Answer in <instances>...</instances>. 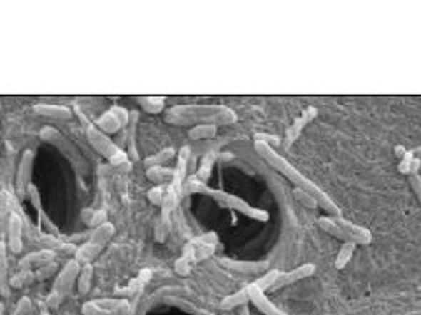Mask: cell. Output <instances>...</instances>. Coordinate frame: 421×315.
Segmentation results:
<instances>
[{
  "label": "cell",
  "instance_id": "cell-22",
  "mask_svg": "<svg viewBox=\"0 0 421 315\" xmlns=\"http://www.w3.org/2000/svg\"><path fill=\"white\" fill-rule=\"evenodd\" d=\"M11 279H9V263H7V245L0 240V294L9 296Z\"/></svg>",
  "mask_w": 421,
  "mask_h": 315
},
{
  "label": "cell",
  "instance_id": "cell-23",
  "mask_svg": "<svg viewBox=\"0 0 421 315\" xmlns=\"http://www.w3.org/2000/svg\"><path fill=\"white\" fill-rule=\"evenodd\" d=\"M250 303V291H248V286L244 287V289L237 291V293H233L230 296H227V298L221 299L220 306L223 310H235L239 309V306H244Z\"/></svg>",
  "mask_w": 421,
  "mask_h": 315
},
{
  "label": "cell",
  "instance_id": "cell-2",
  "mask_svg": "<svg viewBox=\"0 0 421 315\" xmlns=\"http://www.w3.org/2000/svg\"><path fill=\"white\" fill-rule=\"evenodd\" d=\"M166 121L174 126H198V125H232L237 121V114L225 105H176L167 109Z\"/></svg>",
  "mask_w": 421,
  "mask_h": 315
},
{
  "label": "cell",
  "instance_id": "cell-29",
  "mask_svg": "<svg viewBox=\"0 0 421 315\" xmlns=\"http://www.w3.org/2000/svg\"><path fill=\"white\" fill-rule=\"evenodd\" d=\"M279 275H281V272L279 270H267L265 274H263L262 277H258V279H256L253 284H255L260 291H263V293H265V291L273 289V286L275 284V280L279 279Z\"/></svg>",
  "mask_w": 421,
  "mask_h": 315
},
{
  "label": "cell",
  "instance_id": "cell-13",
  "mask_svg": "<svg viewBox=\"0 0 421 315\" xmlns=\"http://www.w3.org/2000/svg\"><path fill=\"white\" fill-rule=\"evenodd\" d=\"M315 272H316L315 263L300 264V267H297L292 272H286V274H283L281 272V275H279V279L275 280V284L270 291H278V289H281V287L290 286V284L298 282V280H304V279H308V277H313L315 275Z\"/></svg>",
  "mask_w": 421,
  "mask_h": 315
},
{
  "label": "cell",
  "instance_id": "cell-38",
  "mask_svg": "<svg viewBox=\"0 0 421 315\" xmlns=\"http://www.w3.org/2000/svg\"><path fill=\"white\" fill-rule=\"evenodd\" d=\"M255 140H262V142H265L267 145H270V148H273V145H275V144H279V138H275L274 135H256V138Z\"/></svg>",
  "mask_w": 421,
  "mask_h": 315
},
{
  "label": "cell",
  "instance_id": "cell-8",
  "mask_svg": "<svg viewBox=\"0 0 421 315\" xmlns=\"http://www.w3.org/2000/svg\"><path fill=\"white\" fill-rule=\"evenodd\" d=\"M128 309V301L123 298H102L84 303L81 312L83 315H126Z\"/></svg>",
  "mask_w": 421,
  "mask_h": 315
},
{
  "label": "cell",
  "instance_id": "cell-1",
  "mask_svg": "<svg viewBox=\"0 0 421 315\" xmlns=\"http://www.w3.org/2000/svg\"><path fill=\"white\" fill-rule=\"evenodd\" d=\"M255 151L258 153V156L262 158V160L267 161V165H270L274 170L281 172V174L285 175L290 182H293L298 190L311 195L318 202V205L323 207L332 217H343V210H340V207H337L334 200L328 197L327 193H323V190H320V187H318L315 182H311L305 175H302L286 158H283L278 151H274V148H270V145H267L265 142L262 140H255Z\"/></svg>",
  "mask_w": 421,
  "mask_h": 315
},
{
  "label": "cell",
  "instance_id": "cell-5",
  "mask_svg": "<svg viewBox=\"0 0 421 315\" xmlns=\"http://www.w3.org/2000/svg\"><path fill=\"white\" fill-rule=\"evenodd\" d=\"M81 267L83 264H79L76 259L67 261V263L64 264V268L59 272L55 282H53L51 293H49L48 299H46V305H48L49 309H59V306L62 305L64 299L67 298L69 293L72 291V287H74L76 280H78L79 277V272H81Z\"/></svg>",
  "mask_w": 421,
  "mask_h": 315
},
{
  "label": "cell",
  "instance_id": "cell-17",
  "mask_svg": "<svg viewBox=\"0 0 421 315\" xmlns=\"http://www.w3.org/2000/svg\"><path fill=\"white\" fill-rule=\"evenodd\" d=\"M21 233H23L21 217L18 216L16 212H13L9 217V249L14 252V254H18V252L23 251Z\"/></svg>",
  "mask_w": 421,
  "mask_h": 315
},
{
  "label": "cell",
  "instance_id": "cell-34",
  "mask_svg": "<svg viewBox=\"0 0 421 315\" xmlns=\"http://www.w3.org/2000/svg\"><path fill=\"white\" fill-rule=\"evenodd\" d=\"M168 303H178V306H181V309H186L190 314L193 315H216L213 312H208V310H202V309H195V306H191L190 303L186 301H181V299H167Z\"/></svg>",
  "mask_w": 421,
  "mask_h": 315
},
{
  "label": "cell",
  "instance_id": "cell-12",
  "mask_svg": "<svg viewBox=\"0 0 421 315\" xmlns=\"http://www.w3.org/2000/svg\"><path fill=\"white\" fill-rule=\"evenodd\" d=\"M334 222L340 229H343L344 233H346L348 238H350V242H353V244L369 245L370 242H372V233H370L367 228L353 224V222L346 221L344 217H334Z\"/></svg>",
  "mask_w": 421,
  "mask_h": 315
},
{
  "label": "cell",
  "instance_id": "cell-27",
  "mask_svg": "<svg viewBox=\"0 0 421 315\" xmlns=\"http://www.w3.org/2000/svg\"><path fill=\"white\" fill-rule=\"evenodd\" d=\"M355 249H357V244H353V242H344L343 247L339 249V252H337V257H335L334 264L337 270H343V268L350 263L351 257H353L355 254Z\"/></svg>",
  "mask_w": 421,
  "mask_h": 315
},
{
  "label": "cell",
  "instance_id": "cell-30",
  "mask_svg": "<svg viewBox=\"0 0 421 315\" xmlns=\"http://www.w3.org/2000/svg\"><path fill=\"white\" fill-rule=\"evenodd\" d=\"M216 132H218V126L198 125V126H193V128H190L188 137L191 138V140H202V138L216 137Z\"/></svg>",
  "mask_w": 421,
  "mask_h": 315
},
{
  "label": "cell",
  "instance_id": "cell-6",
  "mask_svg": "<svg viewBox=\"0 0 421 315\" xmlns=\"http://www.w3.org/2000/svg\"><path fill=\"white\" fill-rule=\"evenodd\" d=\"M116 233V228H114L111 222H104L98 228H95V232L91 233L90 240L86 244H83L81 247L76 249L74 259L78 261L79 264H90L91 261L95 259L102 252V249L106 247L111 242V238Z\"/></svg>",
  "mask_w": 421,
  "mask_h": 315
},
{
  "label": "cell",
  "instance_id": "cell-15",
  "mask_svg": "<svg viewBox=\"0 0 421 315\" xmlns=\"http://www.w3.org/2000/svg\"><path fill=\"white\" fill-rule=\"evenodd\" d=\"M248 291H250V301L263 315H288L286 312H283L281 309H278V306H275L274 303L267 298L265 293L260 291L255 284H250V286H248Z\"/></svg>",
  "mask_w": 421,
  "mask_h": 315
},
{
  "label": "cell",
  "instance_id": "cell-39",
  "mask_svg": "<svg viewBox=\"0 0 421 315\" xmlns=\"http://www.w3.org/2000/svg\"><path fill=\"white\" fill-rule=\"evenodd\" d=\"M405 153H407V151H405V149L402 148V145H397V148H395V155H397V156H402V158H404V156H405Z\"/></svg>",
  "mask_w": 421,
  "mask_h": 315
},
{
  "label": "cell",
  "instance_id": "cell-41",
  "mask_svg": "<svg viewBox=\"0 0 421 315\" xmlns=\"http://www.w3.org/2000/svg\"><path fill=\"white\" fill-rule=\"evenodd\" d=\"M0 315H4V305L0 303Z\"/></svg>",
  "mask_w": 421,
  "mask_h": 315
},
{
  "label": "cell",
  "instance_id": "cell-24",
  "mask_svg": "<svg viewBox=\"0 0 421 315\" xmlns=\"http://www.w3.org/2000/svg\"><path fill=\"white\" fill-rule=\"evenodd\" d=\"M216 158H218V153L216 151L208 153V155L202 158L201 168H198L197 174L191 175L190 179L198 180V182H204L206 184V180H208L210 177V170H213V165H214V161H216Z\"/></svg>",
  "mask_w": 421,
  "mask_h": 315
},
{
  "label": "cell",
  "instance_id": "cell-4",
  "mask_svg": "<svg viewBox=\"0 0 421 315\" xmlns=\"http://www.w3.org/2000/svg\"><path fill=\"white\" fill-rule=\"evenodd\" d=\"M39 135H41V140L55 145V148L62 153L65 160L72 165V168H74V172L78 174V177L86 179L88 175H90V167H88L86 158H84L83 153L79 151L78 145H76L72 140H69L62 132H59V130L53 128V126H44V128L41 130Z\"/></svg>",
  "mask_w": 421,
  "mask_h": 315
},
{
  "label": "cell",
  "instance_id": "cell-32",
  "mask_svg": "<svg viewBox=\"0 0 421 315\" xmlns=\"http://www.w3.org/2000/svg\"><path fill=\"white\" fill-rule=\"evenodd\" d=\"M163 195H166V186H155L148 191L149 202L155 203V205H158V207H162Z\"/></svg>",
  "mask_w": 421,
  "mask_h": 315
},
{
  "label": "cell",
  "instance_id": "cell-26",
  "mask_svg": "<svg viewBox=\"0 0 421 315\" xmlns=\"http://www.w3.org/2000/svg\"><path fill=\"white\" fill-rule=\"evenodd\" d=\"M137 103L146 110L148 114H160L166 109V98L163 97H141L137 98Z\"/></svg>",
  "mask_w": 421,
  "mask_h": 315
},
{
  "label": "cell",
  "instance_id": "cell-33",
  "mask_svg": "<svg viewBox=\"0 0 421 315\" xmlns=\"http://www.w3.org/2000/svg\"><path fill=\"white\" fill-rule=\"evenodd\" d=\"M295 198H297L298 202H300L304 207H309V209H316V207H318L316 200L313 198L311 195L305 193V191L298 190V187H297V190H295Z\"/></svg>",
  "mask_w": 421,
  "mask_h": 315
},
{
  "label": "cell",
  "instance_id": "cell-35",
  "mask_svg": "<svg viewBox=\"0 0 421 315\" xmlns=\"http://www.w3.org/2000/svg\"><path fill=\"white\" fill-rule=\"evenodd\" d=\"M412 160H415V156H412V151H407V153H405V156L402 158L400 163H399V172H400V174H405V175L411 174Z\"/></svg>",
  "mask_w": 421,
  "mask_h": 315
},
{
  "label": "cell",
  "instance_id": "cell-14",
  "mask_svg": "<svg viewBox=\"0 0 421 315\" xmlns=\"http://www.w3.org/2000/svg\"><path fill=\"white\" fill-rule=\"evenodd\" d=\"M218 263L228 268V270L239 272V274H265L267 268H269V263H265V261H235L221 257V259H218Z\"/></svg>",
  "mask_w": 421,
  "mask_h": 315
},
{
  "label": "cell",
  "instance_id": "cell-19",
  "mask_svg": "<svg viewBox=\"0 0 421 315\" xmlns=\"http://www.w3.org/2000/svg\"><path fill=\"white\" fill-rule=\"evenodd\" d=\"M55 259V252L48 251V249H41V251L32 252V254L25 256L20 261V268L23 270H29V268H42L44 264H49Z\"/></svg>",
  "mask_w": 421,
  "mask_h": 315
},
{
  "label": "cell",
  "instance_id": "cell-28",
  "mask_svg": "<svg viewBox=\"0 0 421 315\" xmlns=\"http://www.w3.org/2000/svg\"><path fill=\"white\" fill-rule=\"evenodd\" d=\"M174 156H176V151L172 148L162 149V151H158L156 155L148 156L146 160H144V165H146L148 168L149 167H163V165L168 163V161H171Z\"/></svg>",
  "mask_w": 421,
  "mask_h": 315
},
{
  "label": "cell",
  "instance_id": "cell-25",
  "mask_svg": "<svg viewBox=\"0 0 421 315\" xmlns=\"http://www.w3.org/2000/svg\"><path fill=\"white\" fill-rule=\"evenodd\" d=\"M146 175L151 182H156V186H163V182H172L174 170L166 167H149L146 170Z\"/></svg>",
  "mask_w": 421,
  "mask_h": 315
},
{
  "label": "cell",
  "instance_id": "cell-36",
  "mask_svg": "<svg viewBox=\"0 0 421 315\" xmlns=\"http://www.w3.org/2000/svg\"><path fill=\"white\" fill-rule=\"evenodd\" d=\"M409 186H411L412 193L416 195V198H418V202L421 203V175L420 174L409 175Z\"/></svg>",
  "mask_w": 421,
  "mask_h": 315
},
{
  "label": "cell",
  "instance_id": "cell-20",
  "mask_svg": "<svg viewBox=\"0 0 421 315\" xmlns=\"http://www.w3.org/2000/svg\"><path fill=\"white\" fill-rule=\"evenodd\" d=\"M26 193H29V198H30V202H32L34 209H36V210H37V214H39V221H41V224H44L46 228H48L51 233H56V235H59V229H56V226L53 224L51 221H49V217L46 216V212H44V210H42V205H41V193H39V190H37L36 184H30L29 190H26Z\"/></svg>",
  "mask_w": 421,
  "mask_h": 315
},
{
  "label": "cell",
  "instance_id": "cell-42",
  "mask_svg": "<svg viewBox=\"0 0 421 315\" xmlns=\"http://www.w3.org/2000/svg\"><path fill=\"white\" fill-rule=\"evenodd\" d=\"M0 116H2V102H0Z\"/></svg>",
  "mask_w": 421,
  "mask_h": 315
},
{
  "label": "cell",
  "instance_id": "cell-16",
  "mask_svg": "<svg viewBox=\"0 0 421 315\" xmlns=\"http://www.w3.org/2000/svg\"><path fill=\"white\" fill-rule=\"evenodd\" d=\"M188 158H190V148L185 145V148L179 151L178 156V167L174 168V177H172L171 186L178 191L179 195L183 197V190H185V179H186V165H188Z\"/></svg>",
  "mask_w": 421,
  "mask_h": 315
},
{
  "label": "cell",
  "instance_id": "cell-9",
  "mask_svg": "<svg viewBox=\"0 0 421 315\" xmlns=\"http://www.w3.org/2000/svg\"><path fill=\"white\" fill-rule=\"evenodd\" d=\"M130 114L126 113L123 107H113L107 113L102 114L101 118L97 119V128L101 130L106 135H113V133H118L121 128H126L128 125Z\"/></svg>",
  "mask_w": 421,
  "mask_h": 315
},
{
  "label": "cell",
  "instance_id": "cell-11",
  "mask_svg": "<svg viewBox=\"0 0 421 315\" xmlns=\"http://www.w3.org/2000/svg\"><path fill=\"white\" fill-rule=\"evenodd\" d=\"M34 151H25L21 156L20 161V168H18V175H16V193L18 198H23L26 195V190L32 182H30V175H32V165H34Z\"/></svg>",
  "mask_w": 421,
  "mask_h": 315
},
{
  "label": "cell",
  "instance_id": "cell-40",
  "mask_svg": "<svg viewBox=\"0 0 421 315\" xmlns=\"http://www.w3.org/2000/svg\"><path fill=\"white\" fill-rule=\"evenodd\" d=\"M412 155H415V158L418 161H421V148H416V149H412Z\"/></svg>",
  "mask_w": 421,
  "mask_h": 315
},
{
  "label": "cell",
  "instance_id": "cell-37",
  "mask_svg": "<svg viewBox=\"0 0 421 315\" xmlns=\"http://www.w3.org/2000/svg\"><path fill=\"white\" fill-rule=\"evenodd\" d=\"M174 268H176V272H178L179 275L185 277V275H188V274H190V270H191V263H190L188 259H185V257L181 256L178 261H176V267H174Z\"/></svg>",
  "mask_w": 421,
  "mask_h": 315
},
{
  "label": "cell",
  "instance_id": "cell-21",
  "mask_svg": "<svg viewBox=\"0 0 421 315\" xmlns=\"http://www.w3.org/2000/svg\"><path fill=\"white\" fill-rule=\"evenodd\" d=\"M137 116L139 114L132 113L130 114L128 125L125 128V140H126V155H128V160L137 161L139 160V155H137V148H136V132H137Z\"/></svg>",
  "mask_w": 421,
  "mask_h": 315
},
{
  "label": "cell",
  "instance_id": "cell-3",
  "mask_svg": "<svg viewBox=\"0 0 421 315\" xmlns=\"http://www.w3.org/2000/svg\"><path fill=\"white\" fill-rule=\"evenodd\" d=\"M183 193H186V195H191V193L208 195V197L216 200V202L220 203L221 207L239 210L240 214H244V216L253 219V221H258V222H267V221H269V214H267L265 210L256 209V207H251L250 203L244 202L243 198L235 197V195H230V193H225V191L214 190V187H209L208 184L198 182V180L188 179V182L185 184V190H183Z\"/></svg>",
  "mask_w": 421,
  "mask_h": 315
},
{
  "label": "cell",
  "instance_id": "cell-7",
  "mask_svg": "<svg viewBox=\"0 0 421 315\" xmlns=\"http://www.w3.org/2000/svg\"><path fill=\"white\" fill-rule=\"evenodd\" d=\"M86 133H88V142L91 144V148H93L98 155L104 156L111 165H116V167H120V165L130 163L126 151H123L121 148H118V145L111 140L109 135L102 133L97 126L90 125L88 126Z\"/></svg>",
  "mask_w": 421,
  "mask_h": 315
},
{
  "label": "cell",
  "instance_id": "cell-10",
  "mask_svg": "<svg viewBox=\"0 0 421 315\" xmlns=\"http://www.w3.org/2000/svg\"><path fill=\"white\" fill-rule=\"evenodd\" d=\"M316 116H318V109H316V107H308V109H304V113H302L300 116L295 119L293 125L290 126L288 130H286L285 140H283V145H285V149L292 148L293 142L297 140L298 137H300L302 130H304L305 126H308L309 123L313 121V119H316Z\"/></svg>",
  "mask_w": 421,
  "mask_h": 315
},
{
  "label": "cell",
  "instance_id": "cell-31",
  "mask_svg": "<svg viewBox=\"0 0 421 315\" xmlns=\"http://www.w3.org/2000/svg\"><path fill=\"white\" fill-rule=\"evenodd\" d=\"M91 277H93V267H91V264H83L81 272H79V277H78L79 293H81V294L90 293Z\"/></svg>",
  "mask_w": 421,
  "mask_h": 315
},
{
  "label": "cell",
  "instance_id": "cell-18",
  "mask_svg": "<svg viewBox=\"0 0 421 315\" xmlns=\"http://www.w3.org/2000/svg\"><path fill=\"white\" fill-rule=\"evenodd\" d=\"M34 110L42 118L59 119V121H69L72 118V113L69 107L53 105V103H39V105L34 107Z\"/></svg>",
  "mask_w": 421,
  "mask_h": 315
}]
</instances>
